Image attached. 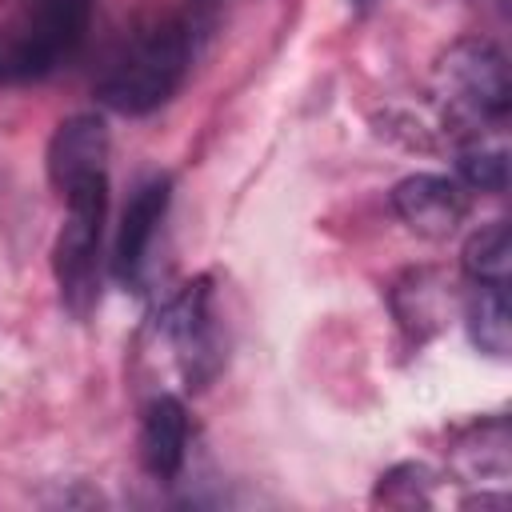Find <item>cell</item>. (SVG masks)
<instances>
[{"label":"cell","instance_id":"1","mask_svg":"<svg viewBox=\"0 0 512 512\" xmlns=\"http://www.w3.org/2000/svg\"><path fill=\"white\" fill-rule=\"evenodd\" d=\"M184 72H188V28L176 16H152L108 60L96 96L112 112L144 116L180 88Z\"/></svg>","mask_w":512,"mask_h":512},{"label":"cell","instance_id":"2","mask_svg":"<svg viewBox=\"0 0 512 512\" xmlns=\"http://www.w3.org/2000/svg\"><path fill=\"white\" fill-rule=\"evenodd\" d=\"M92 0H24L0 20V84L56 72L84 44Z\"/></svg>","mask_w":512,"mask_h":512},{"label":"cell","instance_id":"3","mask_svg":"<svg viewBox=\"0 0 512 512\" xmlns=\"http://www.w3.org/2000/svg\"><path fill=\"white\" fill-rule=\"evenodd\" d=\"M68 216L52 244V276L60 288V300L72 316H88L96 304V260H100V236H104V212H108V176H84L68 192Z\"/></svg>","mask_w":512,"mask_h":512},{"label":"cell","instance_id":"4","mask_svg":"<svg viewBox=\"0 0 512 512\" xmlns=\"http://www.w3.org/2000/svg\"><path fill=\"white\" fill-rule=\"evenodd\" d=\"M436 92L448 112L464 124L500 120L512 104V80L504 52L484 36H464L448 44L436 60Z\"/></svg>","mask_w":512,"mask_h":512},{"label":"cell","instance_id":"5","mask_svg":"<svg viewBox=\"0 0 512 512\" xmlns=\"http://www.w3.org/2000/svg\"><path fill=\"white\" fill-rule=\"evenodd\" d=\"M392 212L428 240L452 236L468 216V192L440 172H412L392 188Z\"/></svg>","mask_w":512,"mask_h":512},{"label":"cell","instance_id":"6","mask_svg":"<svg viewBox=\"0 0 512 512\" xmlns=\"http://www.w3.org/2000/svg\"><path fill=\"white\" fill-rule=\"evenodd\" d=\"M108 160V124L92 112L68 116L56 124L48 152H44V168H48V184L64 196L76 180L104 172Z\"/></svg>","mask_w":512,"mask_h":512},{"label":"cell","instance_id":"7","mask_svg":"<svg viewBox=\"0 0 512 512\" xmlns=\"http://www.w3.org/2000/svg\"><path fill=\"white\" fill-rule=\"evenodd\" d=\"M168 200H172V180L168 176H148L132 192L128 208L120 216L116 252H112V272L120 280H136V272L144 264V252H148V244H152V236H156V228L168 212Z\"/></svg>","mask_w":512,"mask_h":512},{"label":"cell","instance_id":"8","mask_svg":"<svg viewBox=\"0 0 512 512\" xmlns=\"http://www.w3.org/2000/svg\"><path fill=\"white\" fill-rule=\"evenodd\" d=\"M188 452V412L176 396H156L140 428V460L156 480H172Z\"/></svg>","mask_w":512,"mask_h":512},{"label":"cell","instance_id":"9","mask_svg":"<svg viewBox=\"0 0 512 512\" xmlns=\"http://www.w3.org/2000/svg\"><path fill=\"white\" fill-rule=\"evenodd\" d=\"M468 340L488 356H508L512 348V304L508 284H476L464 304Z\"/></svg>","mask_w":512,"mask_h":512},{"label":"cell","instance_id":"10","mask_svg":"<svg viewBox=\"0 0 512 512\" xmlns=\"http://www.w3.org/2000/svg\"><path fill=\"white\" fill-rule=\"evenodd\" d=\"M460 260H464V272L476 284H508V272H512V228L504 220L484 224L480 232H472L464 240Z\"/></svg>","mask_w":512,"mask_h":512},{"label":"cell","instance_id":"11","mask_svg":"<svg viewBox=\"0 0 512 512\" xmlns=\"http://www.w3.org/2000/svg\"><path fill=\"white\" fill-rule=\"evenodd\" d=\"M440 300H444V284L432 272H408L404 284L392 288L396 316L404 328H416V340L440 324Z\"/></svg>","mask_w":512,"mask_h":512},{"label":"cell","instance_id":"12","mask_svg":"<svg viewBox=\"0 0 512 512\" xmlns=\"http://www.w3.org/2000/svg\"><path fill=\"white\" fill-rule=\"evenodd\" d=\"M456 172L468 188L476 192H504L508 188V152L504 148H484V144H472L460 152L456 160Z\"/></svg>","mask_w":512,"mask_h":512},{"label":"cell","instance_id":"13","mask_svg":"<svg viewBox=\"0 0 512 512\" xmlns=\"http://www.w3.org/2000/svg\"><path fill=\"white\" fill-rule=\"evenodd\" d=\"M476 4H484V8H504L508 0H476Z\"/></svg>","mask_w":512,"mask_h":512},{"label":"cell","instance_id":"14","mask_svg":"<svg viewBox=\"0 0 512 512\" xmlns=\"http://www.w3.org/2000/svg\"><path fill=\"white\" fill-rule=\"evenodd\" d=\"M356 4H364V0H356Z\"/></svg>","mask_w":512,"mask_h":512}]
</instances>
